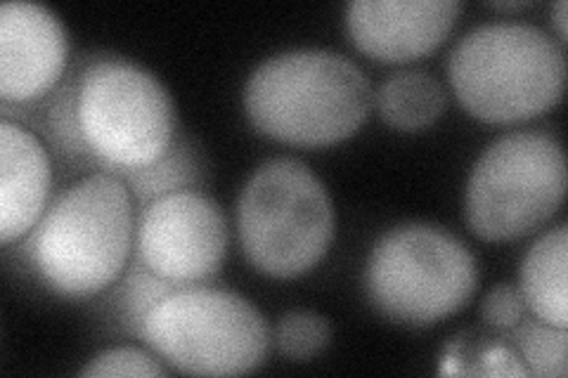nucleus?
Listing matches in <instances>:
<instances>
[{"label": "nucleus", "mask_w": 568, "mask_h": 378, "mask_svg": "<svg viewBox=\"0 0 568 378\" xmlns=\"http://www.w3.org/2000/svg\"><path fill=\"white\" fill-rule=\"evenodd\" d=\"M377 110L390 129L415 133L432 125L443 114L446 93L426 71H400L379 85Z\"/></svg>", "instance_id": "nucleus-14"}, {"label": "nucleus", "mask_w": 568, "mask_h": 378, "mask_svg": "<svg viewBox=\"0 0 568 378\" xmlns=\"http://www.w3.org/2000/svg\"><path fill=\"white\" fill-rule=\"evenodd\" d=\"M85 378H116V376H166V369L156 359L138 348H112L95 355L81 369Z\"/></svg>", "instance_id": "nucleus-20"}, {"label": "nucleus", "mask_w": 568, "mask_h": 378, "mask_svg": "<svg viewBox=\"0 0 568 378\" xmlns=\"http://www.w3.org/2000/svg\"><path fill=\"white\" fill-rule=\"evenodd\" d=\"M227 239L221 206L200 190L150 202L135 225L138 258L175 286H192L216 275L227 254Z\"/></svg>", "instance_id": "nucleus-9"}, {"label": "nucleus", "mask_w": 568, "mask_h": 378, "mask_svg": "<svg viewBox=\"0 0 568 378\" xmlns=\"http://www.w3.org/2000/svg\"><path fill=\"white\" fill-rule=\"evenodd\" d=\"M123 183L140 204H150L175 192L200 190L206 183V166L202 152L185 135H178L171 150L145 168L123 173Z\"/></svg>", "instance_id": "nucleus-15"}, {"label": "nucleus", "mask_w": 568, "mask_h": 378, "mask_svg": "<svg viewBox=\"0 0 568 378\" xmlns=\"http://www.w3.org/2000/svg\"><path fill=\"white\" fill-rule=\"evenodd\" d=\"M237 229L246 260L261 275H306L327 256L334 239L329 192L304 161H265L240 194Z\"/></svg>", "instance_id": "nucleus-4"}, {"label": "nucleus", "mask_w": 568, "mask_h": 378, "mask_svg": "<svg viewBox=\"0 0 568 378\" xmlns=\"http://www.w3.org/2000/svg\"><path fill=\"white\" fill-rule=\"evenodd\" d=\"M277 348L296 362H306L323 353L332 340L329 321L311 310H292L282 315L275 331Z\"/></svg>", "instance_id": "nucleus-19"}, {"label": "nucleus", "mask_w": 568, "mask_h": 378, "mask_svg": "<svg viewBox=\"0 0 568 378\" xmlns=\"http://www.w3.org/2000/svg\"><path fill=\"white\" fill-rule=\"evenodd\" d=\"M372 106L365 71L334 50H287L261 62L244 88L254 129L296 147H327L361 131Z\"/></svg>", "instance_id": "nucleus-1"}, {"label": "nucleus", "mask_w": 568, "mask_h": 378, "mask_svg": "<svg viewBox=\"0 0 568 378\" xmlns=\"http://www.w3.org/2000/svg\"><path fill=\"white\" fill-rule=\"evenodd\" d=\"M81 69H71L67 79L58 85L55 95H52L48 104V135L64 156L74 161H93L88 154L85 142L81 137L79 129V112H77V98H79V83H81Z\"/></svg>", "instance_id": "nucleus-18"}, {"label": "nucleus", "mask_w": 568, "mask_h": 378, "mask_svg": "<svg viewBox=\"0 0 568 378\" xmlns=\"http://www.w3.org/2000/svg\"><path fill=\"white\" fill-rule=\"evenodd\" d=\"M528 6H530L528 0H511V3H490L493 10H507V12L524 10V8H528Z\"/></svg>", "instance_id": "nucleus-23"}, {"label": "nucleus", "mask_w": 568, "mask_h": 378, "mask_svg": "<svg viewBox=\"0 0 568 378\" xmlns=\"http://www.w3.org/2000/svg\"><path fill=\"white\" fill-rule=\"evenodd\" d=\"M50 156L39 135L3 116L0 123V242L24 239L48 211Z\"/></svg>", "instance_id": "nucleus-12"}, {"label": "nucleus", "mask_w": 568, "mask_h": 378, "mask_svg": "<svg viewBox=\"0 0 568 378\" xmlns=\"http://www.w3.org/2000/svg\"><path fill=\"white\" fill-rule=\"evenodd\" d=\"M566 12H568L566 0H559V3L555 6V24H557V31H559V39H561V43H566V35H568V27H566Z\"/></svg>", "instance_id": "nucleus-22"}, {"label": "nucleus", "mask_w": 568, "mask_h": 378, "mask_svg": "<svg viewBox=\"0 0 568 378\" xmlns=\"http://www.w3.org/2000/svg\"><path fill=\"white\" fill-rule=\"evenodd\" d=\"M568 187L559 142L540 131L497 137L474 164L465 215L486 242H514L538 232L561 208Z\"/></svg>", "instance_id": "nucleus-8"}, {"label": "nucleus", "mask_w": 568, "mask_h": 378, "mask_svg": "<svg viewBox=\"0 0 568 378\" xmlns=\"http://www.w3.org/2000/svg\"><path fill=\"white\" fill-rule=\"evenodd\" d=\"M459 0H353L346 29L355 48L388 64L413 62L448 39Z\"/></svg>", "instance_id": "nucleus-11"}, {"label": "nucleus", "mask_w": 568, "mask_h": 378, "mask_svg": "<svg viewBox=\"0 0 568 378\" xmlns=\"http://www.w3.org/2000/svg\"><path fill=\"white\" fill-rule=\"evenodd\" d=\"M526 300L519 286L497 284L484 298V317L493 327L514 329L524 319Z\"/></svg>", "instance_id": "nucleus-21"}, {"label": "nucleus", "mask_w": 568, "mask_h": 378, "mask_svg": "<svg viewBox=\"0 0 568 378\" xmlns=\"http://www.w3.org/2000/svg\"><path fill=\"white\" fill-rule=\"evenodd\" d=\"M142 340L192 376H237L265 362L271 329L252 300L213 286H181L148 315Z\"/></svg>", "instance_id": "nucleus-7"}, {"label": "nucleus", "mask_w": 568, "mask_h": 378, "mask_svg": "<svg viewBox=\"0 0 568 378\" xmlns=\"http://www.w3.org/2000/svg\"><path fill=\"white\" fill-rule=\"evenodd\" d=\"M568 227L559 223L536 239L521 263V296L526 308L552 327H568Z\"/></svg>", "instance_id": "nucleus-13"}, {"label": "nucleus", "mask_w": 568, "mask_h": 378, "mask_svg": "<svg viewBox=\"0 0 568 378\" xmlns=\"http://www.w3.org/2000/svg\"><path fill=\"white\" fill-rule=\"evenodd\" d=\"M175 289H181V286L154 275L145 263L135 258V263L129 267L126 277H123L119 294V313L123 327L140 338L148 315Z\"/></svg>", "instance_id": "nucleus-17"}, {"label": "nucleus", "mask_w": 568, "mask_h": 378, "mask_svg": "<svg viewBox=\"0 0 568 378\" xmlns=\"http://www.w3.org/2000/svg\"><path fill=\"white\" fill-rule=\"evenodd\" d=\"M77 112L88 154L116 175L154 164L178 137L166 85L145 67L121 58L83 67Z\"/></svg>", "instance_id": "nucleus-5"}, {"label": "nucleus", "mask_w": 568, "mask_h": 378, "mask_svg": "<svg viewBox=\"0 0 568 378\" xmlns=\"http://www.w3.org/2000/svg\"><path fill=\"white\" fill-rule=\"evenodd\" d=\"M514 344H517L526 369L532 376L564 378L568 374L566 329L552 327V324H547L542 319H532L524 324L519 321L517 327H514Z\"/></svg>", "instance_id": "nucleus-16"}, {"label": "nucleus", "mask_w": 568, "mask_h": 378, "mask_svg": "<svg viewBox=\"0 0 568 378\" xmlns=\"http://www.w3.org/2000/svg\"><path fill=\"white\" fill-rule=\"evenodd\" d=\"M448 79L471 116L517 123L549 112L561 100L566 55L561 43L538 27L488 22L455 45Z\"/></svg>", "instance_id": "nucleus-3"}, {"label": "nucleus", "mask_w": 568, "mask_h": 378, "mask_svg": "<svg viewBox=\"0 0 568 378\" xmlns=\"http://www.w3.org/2000/svg\"><path fill=\"white\" fill-rule=\"evenodd\" d=\"M69 39L60 17L39 3L10 0L0 6V100L29 104L64 79Z\"/></svg>", "instance_id": "nucleus-10"}, {"label": "nucleus", "mask_w": 568, "mask_h": 378, "mask_svg": "<svg viewBox=\"0 0 568 378\" xmlns=\"http://www.w3.org/2000/svg\"><path fill=\"white\" fill-rule=\"evenodd\" d=\"M478 286V263L455 234L429 223L388 229L365 267L369 303L394 321L429 327L465 308Z\"/></svg>", "instance_id": "nucleus-6"}, {"label": "nucleus", "mask_w": 568, "mask_h": 378, "mask_svg": "<svg viewBox=\"0 0 568 378\" xmlns=\"http://www.w3.org/2000/svg\"><path fill=\"white\" fill-rule=\"evenodd\" d=\"M133 239L129 185L116 173H93L48 206L29 234L27 256L50 292L88 298L123 275Z\"/></svg>", "instance_id": "nucleus-2"}]
</instances>
